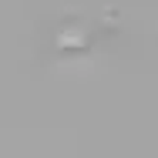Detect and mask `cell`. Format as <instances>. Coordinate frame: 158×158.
Listing matches in <instances>:
<instances>
[]
</instances>
